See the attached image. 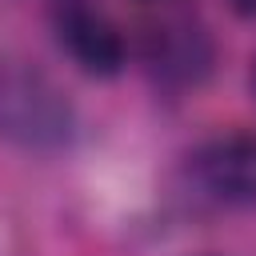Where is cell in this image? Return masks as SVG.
I'll return each instance as SVG.
<instances>
[{
  "mask_svg": "<svg viewBox=\"0 0 256 256\" xmlns=\"http://www.w3.org/2000/svg\"><path fill=\"white\" fill-rule=\"evenodd\" d=\"M144 4H156V0H144Z\"/></svg>",
  "mask_w": 256,
  "mask_h": 256,
  "instance_id": "8992f818",
  "label": "cell"
},
{
  "mask_svg": "<svg viewBox=\"0 0 256 256\" xmlns=\"http://www.w3.org/2000/svg\"><path fill=\"white\" fill-rule=\"evenodd\" d=\"M192 180L224 208H256V132L236 128L192 152Z\"/></svg>",
  "mask_w": 256,
  "mask_h": 256,
  "instance_id": "3957f363",
  "label": "cell"
},
{
  "mask_svg": "<svg viewBox=\"0 0 256 256\" xmlns=\"http://www.w3.org/2000/svg\"><path fill=\"white\" fill-rule=\"evenodd\" d=\"M144 68L168 92L200 88L216 68V40L200 20L188 16L160 20L144 36Z\"/></svg>",
  "mask_w": 256,
  "mask_h": 256,
  "instance_id": "7a4b0ae2",
  "label": "cell"
},
{
  "mask_svg": "<svg viewBox=\"0 0 256 256\" xmlns=\"http://www.w3.org/2000/svg\"><path fill=\"white\" fill-rule=\"evenodd\" d=\"M76 136L68 92L28 56H0V140L20 152H60Z\"/></svg>",
  "mask_w": 256,
  "mask_h": 256,
  "instance_id": "6da1fadb",
  "label": "cell"
},
{
  "mask_svg": "<svg viewBox=\"0 0 256 256\" xmlns=\"http://www.w3.org/2000/svg\"><path fill=\"white\" fill-rule=\"evenodd\" d=\"M56 36L64 52L80 64V72L96 80H112L128 64V44L124 32L92 4L84 0H60L56 4Z\"/></svg>",
  "mask_w": 256,
  "mask_h": 256,
  "instance_id": "277c9868",
  "label": "cell"
},
{
  "mask_svg": "<svg viewBox=\"0 0 256 256\" xmlns=\"http://www.w3.org/2000/svg\"><path fill=\"white\" fill-rule=\"evenodd\" d=\"M248 84H252V96H256V60H252V72H248Z\"/></svg>",
  "mask_w": 256,
  "mask_h": 256,
  "instance_id": "5b68a950",
  "label": "cell"
}]
</instances>
